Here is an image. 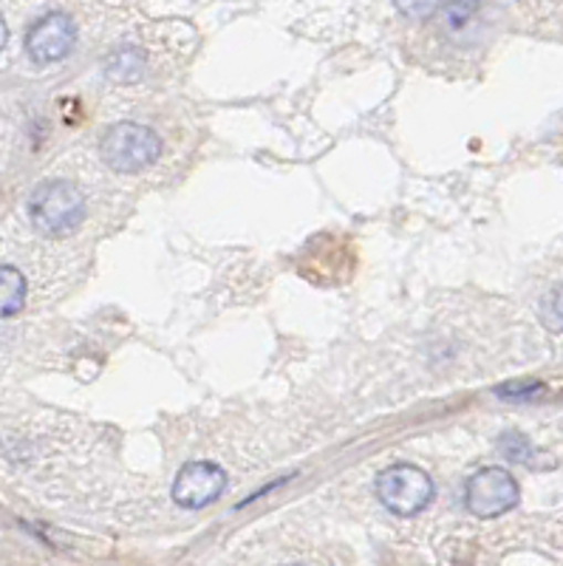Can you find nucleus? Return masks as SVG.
<instances>
[{
	"mask_svg": "<svg viewBox=\"0 0 563 566\" xmlns=\"http://www.w3.org/2000/svg\"><path fill=\"white\" fill-rule=\"evenodd\" d=\"M142 71H145V54L139 49H116L108 60H105V74L116 83H134V80L142 77Z\"/></svg>",
	"mask_w": 563,
	"mask_h": 566,
	"instance_id": "8",
	"label": "nucleus"
},
{
	"mask_svg": "<svg viewBox=\"0 0 563 566\" xmlns=\"http://www.w3.org/2000/svg\"><path fill=\"white\" fill-rule=\"evenodd\" d=\"M465 502L479 518H499L519 504V484L504 468H484L465 488Z\"/></svg>",
	"mask_w": 563,
	"mask_h": 566,
	"instance_id": "4",
	"label": "nucleus"
},
{
	"mask_svg": "<svg viewBox=\"0 0 563 566\" xmlns=\"http://www.w3.org/2000/svg\"><path fill=\"white\" fill-rule=\"evenodd\" d=\"M77 43V27L74 20L63 12H52L40 18L32 29H29L27 49L29 57L34 63H58V60L69 57V52Z\"/></svg>",
	"mask_w": 563,
	"mask_h": 566,
	"instance_id": "5",
	"label": "nucleus"
},
{
	"mask_svg": "<svg viewBox=\"0 0 563 566\" xmlns=\"http://www.w3.org/2000/svg\"><path fill=\"white\" fill-rule=\"evenodd\" d=\"M225 470L212 462H190L179 470L174 482V502L185 510L207 507L225 493Z\"/></svg>",
	"mask_w": 563,
	"mask_h": 566,
	"instance_id": "6",
	"label": "nucleus"
},
{
	"mask_svg": "<svg viewBox=\"0 0 563 566\" xmlns=\"http://www.w3.org/2000/svg\"><path fill=\"white\" fill-rule=\"evenodd\" d=\"M100 154L108 168L119 174H136L159 159L161 139L139 123H116L114 128L105 130Z\"/></svg>",
	"mask_w": 563,
	"mask_h": 566,
	"instance_id": "2",
	"label": "nucleus"
},
{
	"mask_svg": "<svg viewBox=\"0 0 563 566\" xmlns=\"http://www.w3.org/2000/svg\"><path fill=\"white\" fill-rule=\"evenodd\" d=\"M377 499L394 515H416L434 499V482L416 464H390L377 476Z\"/></svg>",
	"mask_w": 563,
	"mask_h": 566,
	"instance_id": "3",
	"label": "nucleus"
},
{
	"mask_svg": "<svg viewBox=\"0 0 563 566\" xmlns=\"http://www.w3.org/2000/svg\"><path fill=\"white\" fill-rule=\"evenodd\" d=\"M499 448H501V453L510 459V462H530V457H532L530 439L521 437V433H504L499 442Z\"/></svg>",
	"mask_w": 563,
	"mask_h": 566,
	"instance_id": "10",
	"label": "nucleus"
},
{
	"mask_svg": "<svg viewBox=\"0 0 563 566\" xmlns=\"http://www.w3.org/2000/svg\"><path fill=\"white\" fill-rule=\"evenodd\" d=\"M473 7H476V0H453V3H448L445 14H448L450 27H453V29L465 27L470 14H473Z\"/></svg>",
	"mask_w": 563,
	"mask_h": 566,
	"instance_id": "12",
	"label": "nucleus"
},
{
	"mask_svg": "<svg viewBox=\"0 0 563 566\" xmlns=\"http://www.w3.org/2000/svg\"><path fill=\"white\" fill-rule=\"evenodd\" d=\"M7 40H9V29H7V23H3V18H0V49L7 45Z\"/></svg>",
	"mask_w": 563,
	"mask_h": 566,
	"instance_id": "14",
	"label": "nucleus"
},
{
	"mask_svg": "<svg viewBox=\"0 0 563 566\" xmlns=\"http://www.w3.org/2000/svg\"><path fill=\"white\" fill-rule=\"evenodd\" d=\"M397 3L399 12L405 14V18H428V14L436 12V7L442 3V0H394Z\"/></svg>",
	"mask_w": 563,
	"mask_h": 566,
	"instance_id": "11",
	"label": "nucleus"
},
{
	"mask_svg": "<svg viewBox=\"0 0 563 566\" xmlns=\"http://www.w3.org/2000/svg\"><path fill=\"white\" fill-rule=\"evenodd\" d=\"M27 303V277L14 266H0V317H12Z\"/></svg>",
	"mask_w": 563,
	"mask_h": 566,
	"instance_id": "7",
	"label": "nucleus"
},
{
	"mask_svg": "<svg viewBox=\"0 0 563 566\" xmlns=\"http://www.w3.org/2000/svg\"><path fill=\"white\" fill-rule=\"evenodd\" d=\"M29 216L43 235H69L85 216L83 193L69 181H45L29 199Z\"/></svg>",
	"mask_w": 563,
	"mask_h": 566,
	"instance_id": "1",
	"label": "nucleus"
},
{
	"mask_svg": "<svg viewBox=\"0 0 563 566\" xmlns=\"http://www.w3.org/2000/svg\"><path fill=\"white\" fill-rule=\"evenodd\" d=\"M541 388L538 382H512V386H501L499 388V397H510V399H526V397H535V394H541Z\"/></svg>",
	"mask_w": 563,
	"mask_h": 566,
	"instance_id": "13",
	"label": "nucleus"
},
{
	"mask_svg": "<svg viewBox=\"0 0 563 566\" xmlns=\"http://www.w3.org/2000/svg\"><path fill=\"white\" fill-rule=\"evenodd\" d=\"M538 312H541V323L550 332H563V283H557V286L546 292Z\"/></svg>",
	"mask_w": 563,
	"mask_h": 566,
	"instance_id": "9",
	"label": "nucleus"
}]
</instances>
